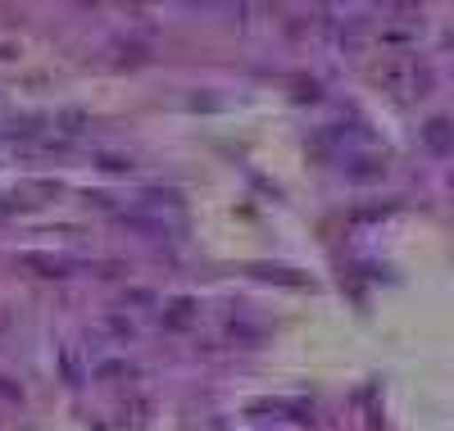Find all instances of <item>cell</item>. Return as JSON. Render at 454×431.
Wrapping results in <instances>:
<instances>
[{
    "label": "cell",
    "mask_w": 454,
    "mask_h": 431,
    "mask_svg": "<svg viewBox=\"0 0 454 431\" xmlns=\"http://www.w3.org/2000/svg\"><path fill=\"white\" fill-rule=\"evenodd\" d=\"M59 368L68 381H82V355H78V345H64L59 349Z\"/></svg>",
    "instance_id": "5b68a950"
},
{
    "label": "cell",
    "mask_w": 454,
    "mask_h": 431,
    "mask_svg": "<svg viewBox=\"0 0 454 431\" xmlns=\"http://www.w3.org/2000/svg\"><path fill=\"white\" fill-rule=\"evenodd\" d=\"M196 313H200V304L196 300H164L160 304V323L168 327V332H182V327H192V318H196Z\"/></svg>",
    "instance_id": "3957f363"
},
{
    "label": "cell",
    "mask_w": 454,
    "mask_h": 431,
    "mask_svg": "<svg viewBox=\"0 0 454 431\" xmlns=\"http://www.w3.org/2000/svg\"><path fill=\"white\" fill-rule=\"evenodd\" d=\"M23 263H27L32 272H42V278H51V282H64V278H78V272H82V263L55 259V255H27Z\"/></svg>",
    "instance_id": "7a4b0ae2"
},
{
    "label": "cell",
    "mask_w": 454,
    "mask_h": 431,
    "mask_svg": "<svg viewBox=\"0 0 454 431\" xmlns=\"http://www.w3.org/2000/svg\"><path fill=\"white\" fill-rule=\"evenodd\" d=\"M427 145H432L436 154L450 150V123H445V119H432V123H427Z\"/></svg>",
    "instance_id": "8992f818"
},
{
    "label": "cell",
    "mask_w": 454,
    "mask_h": 431,
    "mask_svg": "<svg viewBox=\"0 0 454 431\" xmlns=\"http://www.w3.org/2000/svg\"><path fill=\"white\" fill-rule=\"evenodd\" d=\"M55 195H59L55 182H23L14 191V205H46V200H55Z\"/></svg>",
    "instance_id": "277c9868"
},
{
    "label": "cell",
    "mask_w": 454,
    "mask_h": 431,
    "mask_svg": "<svg viewBox=\"0 0 454 431\" xmlns=\"http://www.w3.org/2000/svg\"><path fill=\"white\" fill-rule=\"evenodd\" d=\"M377 87H382L387 96H395V100H423L436 87V77H432L427 64H387L382 73H377Z\"/></svg>",
    "instance_id": "6da1fadb"
}]
</instances>
